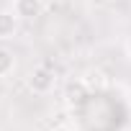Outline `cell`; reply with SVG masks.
Returning a JSON list of instances; mask_svg holds the SVG:
<instances>
[{
  "label": "cell",
  "mask_w": 131,
  "mask_h": 131,
  "mask_svg": "<svg viewBox=\"0 0 131 131\" xmlns=\"http://www.w3.org/2000/svg\"><path fill=\"white\" fill-rule=\"evenodd\" d=\"M26 82H28V90H31V93H36V95H49V93L54 90V85H57V77H54V72H51L49 67H34Z\"/></svg>",
  "instance_id": "obj_1"
},
{
  "label": "cell",
  "mask_w": 131,
  "mask_h": 131,
  "mask_svg": "<svg viewBox=\"0 0 131 131\" xmlns=\"http://www.w3.org/2000/svg\"><path fill=\"white\" fill-rule=\"evenodd\" d=\"M46 0H13V13L21 21H34L44 13Z\"/></svg>",
  "instance_id": "obj_2"
},
{
  "label": "cell",
  "mask_w": 131,
  "mask_h": 131,
  "mask_svg": "<svg viewBox=\"0 0 131 131\" xmlns=\"http://www.w3.org/2000/svg\"><path fill=\"white\" fill-rule=\"evenodd\" d=\"M18 16L13 10H0V41H8L18 34Z\"/></svg>",
  "instance_id": "obj_3"
},
{
  "label": "cell",
  "mask_w": 131,
  "mask_h": 131,
  "mask_svg": "<svg viewBox=\"0 0 131 131\" xmlns=\"http://www.w3.org/2000/svg\"><path fill=\"white\" fill-rule=\"evenodd\" d=\"M64 98H67V103H70V105H82V103H85V98H88V85H85L82 80L70 82V85H67V90H64Z\"/></svg>",
  "instance_id": "obj_4"
},
{
  "label": "cell",
  "mask_w": 131,
  "mask_h": 131,
  "mask_svg": "<svg viewBox=\"0 0 131 131\" xmlns=\"http://www.w3.org/2000/svg\"><path fill=\"white\" fill-rule=\"evenodd\" d=\"M13 70H16V57H13V51L5 49V46H0V77H8Z\"/></svg>",
  "instance_id": "obj_5"
},
{
  "label": "cell",
  "mask_w": 131,
  "mask_h": 131,
  "mask_svg": "<svg viewBox=\"0 0 131 131\" xmlns=\"http://www.w3.org/2000/svg\"><path fill=\"white\" fill-rule=\"evenodd\" d=\"M51 131H72V128H70V126H54Z\"/></svg>",
  "instance_id": "obj_6"
},
{
  "label": "cell",
  "mask_w": 131,
  "mask_h": 131,
  "mask_svg": "<svg viewBox=\"0 0 131 131\" xmlns=\"http://www.w3.org/2000/svg\"><path fill=\"white\" fill-rule=\"evenodd\" d=\"M126 51H128V57H131V36H128V41H126Z\"/></svg>",
  "instance_id": "obj_7"
}]
</instances>
